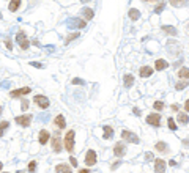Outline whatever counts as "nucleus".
<instances>
[{
    "instance_id": "obj_43",
    "label": "nucleus",
    "mask_w": 189,
    "mask_h": 173,
    "mask_svg": "<svg viewBox=\"0 0 189 173\" xmlns=\"http://www.w3.org/2000/svg\"><path fill=\"white\" fill-rule=\"evenodd\" d=\"M184 109H186V110H187V112H189V99H187V101H186V102H184Z\"/></svg>"
},
{
    "instance_id": "obj_17",
    "label": "nucleus",
    "mask_w": 189,
    "mask_h": 173,
    "mask_svg": "<svg viewBox=\"0 0 189 173\" xmlns=\"http://www.w3.org/2000/svg\"><path fill=\"white\" fill-rule=\"evenodd\" d=\"M162 32H165V33L170 35V36H176V35H178L176 29H175V27H170V25H164V27H162Z\"/></svg>"
},
{
    "instance_id": "obj_4",
    "label": "nucleus",
    "mask_w": 189,
    "mask_h": 173,
    "mask_svg": "<svg viewBox=\"0 0 189 173\" xmlns=\"http://www.w3.org/2000/svg\"><path fill=\"white\" fill-rule=\"evenodd\" d=\"M122 137H123L126 142H129V143H139V137H137L136 134L129 132V131H123V132H122Z\"/></svg>"
},
{
    "instance_id": "obj_14",
    "label": "nucleus",
    "mask_w": 189,
    "mask_h": 173,
    "mask_svg": "<svg viewBox=\"0 0 189 173\" xmlns=\"http://www.w3.org/2000/svg\"><path fill=\"white\" fill-rule=\"evenodd\" d=\"M167 66H169V63H167L165 60H161V58H158L156 63H154V68H156L158 71H162V69H165Z\"/></svg>"
},
{
    "instance_id": "obj_7",
    "label": "nucleus",
    "mask_w": 189,
    "mask_h": 173,
    "mask_svg": "<svg viewBox=\"0 0 189 173\" xmlns=\"http://www.w3.org/2000/svg\"><path fill=\"white\" fill-rule=\"evenodd\" d=\"M147 123L151 124V126H159V124H161V116H159V113H150V115L147 116Z\"/></svg>"
},
{
    "instance_id": "obj_9",
    "label": "nucleus",
    "mask_w": 189,
    "mask_h": 173,
    "mask_svg": "<svg viewBox=\"0 0 189 173\" xmlns=\"http://www.w3.org/2000/svg\"><path fill=\"white\" fill-rule=\"evenodd\" d=\"M30 121H32V115H22V116L16 118V123L21 124V126H24V127H27L30 124Z\"/></svg>"
},
{
    "instance_id": "obj_46",
    "label": "nucleus",
    "mask_w": 189,
    "mask_h": 173,
    "mask_svg": "<svg viewBox=\"0 0 189 173\" xmlns=\"http://www.w3.org/2000/svg\"><path fill=\"white\" fill-rule=\"evenodd\" d=\"M80 2H82V3H87V2H90V0H80Z\"/></svg>"
},
{
    "instance_id": "obj_18",
    "label": "nucleus",
    "mask_w": 189,
    "mask_h": 173,
    "mask_svg": "<svg viewBox=\"0 0 189 173\" xmlns=\"http://www.w3.org/2000/svg\"><path fill=\"white\" fill-rule=\"evenodd\" d=\"M55 124H57L60 129H65V127H66V121H65V116H63V115H57V118H55Z\"/></svg>"
},
{
    "instance_id": "obj_33",
    "label": "nucleus",
    "mask_w": 189,
    "mask_h": 173,
    "mask_svg": "<svg viewBox=\"0 0 189 173\" xmlns=\"http://www.w3.org/2000/svg\"><path fill=\"white\" fill-rule=\"evenodd\" d=\"M73 84H74V85H84L85 82H84L82 79H77V77H76V79H73Z\"/></svg>"
},
{
    "instance_id": "obj_34",
    "label": "nucleus",
    "mask_w": 189,
    "mask_h": 173,
    "mask_svg": "<svg viewBox=\"0 0 189 173\" xmlns=\"http://www.w3.org/2000/svg\"><path fill=\"white\" fill-rule=\"evenodd\" d=\"M35 168H36V162L32 160V162L29 164V170H30V171H35Z\"/></svg>"
},
{
    "instance_id": "obj_38",
    "label": "nucleus",
    "mask_w": 189,
    "mask_h": 173,
    "mask_svg": "<svg viewBox=\"0 0 189 173\" xmlns=\"http://www.w3.org/2000/svg\"><path fill=\"white\" fill-rule=\"evenodd\" d=\"M30 65H32V66H35V68H43V65H41V63H36V62H32Z\"/></svg>"
},
{
    "instance_id": "obj_8",
    "label": "nucleus",
    "mask_w": 189,
    "mask_h": 173,
    "mask_svg": "<svg viewBox=\"0 0 189 173\" xmlns=\"http://www.w3.org/2000/svg\"><path fill=\"white\" fill-rule=\"evenodd\" d=\"M125 153H126V148H125V145L123 143H115V146H114V154L117 156V157H123L125 156Z\"/></svg>"
},
{
    "instance_id": "obj_16",
    "label": "nucleus",
    "mask_w": 189,
    "mask_h": 173,
    "mask_svg": "<svg viewBox=\"0 0 189 173\" xmlns=\"http://www.w3.org/2000/svg\"><path fill=\"white\" fill-rule=\"evenodd\" d=\"M55 171H57V173H71V168H69V165H66V164H60V165L55 167Z\"/></svg>"
},
{
    "instance_id": "obj_25",
    "label": "nucleus",
    "mask_w": 189,
    "mask_h": 173,
    "mask_svg": "<svg viewBox=\"0 0 189 173\" xmlns=\"http://www.w3.org/2000/svg\"><path fill=\"white\" fill-rule=\"evenodd\" d=\"M167 46H169V47H167V49H169V52H170V51L180 52V47H178L180 44H178V43H170V41H169V43H167Z\"/></svg>"
},
{
    "instance_id": "obj_31",
    "label": "nucleus",
    "mask_w": 189,
    "mask_h": 173,
    "mask_svg": "<svg viewBox=\"0 0 189 173\" xmlns=\"http://www.w3.org/2000/svg\"><path fill=\"white\" fill-rule=\"evenodd\" d=\"M76 38H79V33H73V35H68V36H66V40H65V43L68 44L69 41H73V40H76Z\"/></svg>"
},
{
    "instance_id": "obj_6",
    "label": "nucleus",
    "mask_w": 189,
    "mask_h": 173,
    "mask_svg": "<svg viewBox=\"0 0 189 173\" xmlns=\"http://www.w3.org/2000/svg\"><path fill=\"white\" fill-rule=\"evenodd\" d=\"M35 104H38L41 109H47L49 107V99L46 98V96H41V95H38V96H35Z\"/></svg>"
},
{
    "instance_id": "obj_12",
    "label": "nucleus",
    "mask_w": 189,
    "mask_h": 173,
    "mask_svg": "<svg viewBox=\"0 0 189 173\" xmlns=\"http://www.w3.org/2000/svg\"><path fill=\"white\" fill-rule=\"evenodd\" d=\"M52 149H54V151H57V153H60V151H62V143H60V137H58V134L52 138Z\"/></svg>"
},
{
    "instance_id": "obj_22",
    "label": "nucleus",
    "mask_w": 189,
    "mask_h": 173,
    "mask_svg": "<svg viewBox=\"0 0 189 173\" xmlns=\"http://www.w3.org/2000/svg\"><path fill=\"white\" fill-rule=\"evenodd\" d=\"M178 76L181 79H189V68H180L178 69Z\"/></svg>"
},
{
    "instance_id": "obj_10",
    "label": "nucleus",
    "mask_w": 189,
    "mask_h": 173,
    "mask_svg": "<svg viewBox=\"0 0 189 173\" xmlns=\"http://www.w3.org/2000/svg\"><path fill=\"white\" fill-rule=\"evenodd\" d=\"M154 173H165V162L162 159H156L154 164Z\"/></svg>"
},
{
    "instance_id": "obj_28",
    "label": "nucleus",
    "mask_w": 189,
    "mask_h": 173,
    "mask_svg": "<svg viewBox=\"0 0 189 173\" xmlns=\"http://www.w3.org/2000/svg\"><path fill=\"white\" fill-rule=\"evenodd\" d=\"M156 149L161 151V153H165V151H167V145H165L164 142H158V143H156Z\"/></svg>"
},
{
    "instance_id": "obj_39",
    "label": "nucleus",
    "mask_w": 189,
    "mask_h": 173,
    "mask_svg": "<svg viewBox=\"0 0 189 173\" xmlns=\"http://www.w3.org/2000/svg\"><path fill=\"white\" fill-rule=\"evenodd\" d=\"M29 107V101H22V110H27Z\"/></svg>"
},
{
    "instance_id": "obj_47",
    "label": "nucleus",
    "mask_w": 189,
    "mask_h": 173,
    "mask_svg": "<svg viewBox=\"0 0 189 173\" xmlns=\"http://www.w3.org/2000/svg\"><path fill=\"white\" fill-rule=\"evenodd\" d=\"M143 2H154V0H143Z\"/></svg>"
},
{
    "instance_id": "obj_13",
    "label": "nucleus",
    "mask_w": 189,
    "mask_h": 173,
    "mask_svg": "<svg viewBox=\"0 0 189 173\" xmlns=\"http://www.w3.org/2000/svg\"><path fill=\"white\" fill-rule=\"evenodd\" d=\"M82 14H84V19L85 21H91L93 16H94V11L91 8H82Z\"/></svg>"
},
{
    "instance_id": "obj_40",
    "label": "nucleus",
    "mask_w": 189,
    "mask_h": 173,
    "mask_svg": "<svg viewBox=\"0 0 189 173\" xmlns=\"http://www.w3.org/2000/svg\"><path fill=\"white\" fill-rule=\"evenodd\" d=\"M8 127V121H2V132Z\"/></svg>"
},
{
    "instance_id": "obj_19",
    "label": "nucleus",
    "mask_w": 189,
    "mask_h": 173,
    "mask_svg": "<svg viewBox=\"0 0 189 173\" xmlns=\"http://www.w3.org/2000/svg\"><path fill=\"white\" fill-rule=\"evenodd\" d=\"M153 74V69L150 68V66H143V68H140V77H150Z\"/></svg>"
},
{
    "instance_id": "obj_26",
    "label": "nucleus",
    "mask_w": 189,
    "mask_h": 173,
    "mask_svg": "<svg viewBox=\"0 0 189 173\" xmlns=\"http://www.w3.org/2000/svg\"><path fill=\"white\" fill-rule=\"evenodd\" d=\"M178 121L181 123V124H187V121H189V118H187V115L186 113H178Z\"/></svg>"
},
{
    "instance_id": "obj_45",
    "label": "nucleus",
    "mask_w": 189,
    "mask_h": 173,
    "mask_svg": "<svg viewBox=\"0 0 189 173\" xmlns=\"http://www.w3.org/2000/svg\"><path fill=\"white\" fill-rule=\"evenodd\" d=\"M79 173H90V170H87V168H84V170H80Z\"/></svg>"
},
{
    "instance_id": "obj_29",
    "label": "nucleus",
    "mask_w": 189,
    "mask_h": 173,
    "mask_svg": "<svg viewBox=\"0 0 189 173\" xmlns=\"http://www.w3.org/2000/svg\"><path fill=\"white\" fill-rule=\"evenodd\" d=\"M186 87H187V82H186V80H180V82H176V85H175L176 90H184Z\"/></svg>"
},
{
    "instance_id": "obj_37",
    "label": "nucleus",
    "mask_w": 189,
    "mask_h": 173,
    "mask_svg": "<svg viewBox=\"0 0 189 173\" xmlns=\"http://www.w3.org/2000/svg\"><path fill=\"white\" fill-rule=\"evenodd\" d=\"M5 46H7V49H13V46H11V41H10V40H5Z\"/></svg>"
},
{
    "instance_id": "obj_41",
    "label": "nucleus",
    "mask_w": 189,
    "mask_h": 173,
    "mask_svg": "<svg viewBox=\"0 0 189 173\" xmlns=\"http://www.w3.org/2000/svg\"><path fill=\"white\" fill-rule=\"evenodd\" d=\"M145 157H147V160H151V159H153V154H151V153H147Z\"/></svg>"
},
{
    "instance_id": "obj_21",
    "label": "nucleus",
    "mask_w": 189,
    "mask_h": 173,
    "mask_svg": "<svg viewBox=\"0 0 189 173\" xmlns=\"http://www.w3.org/2000/svg\"><path fill=\"white\" fill-rule=\"evenodd\" d=\"M103 131H104V138H112L114 137V129L111 126H104Z\"/></svg>"
},
{
    "instance_id": "obj_36",
    "label": "nucleus",
    "mask_w": 189,
    "mask_h": 173,
    "mask_svg": "<svg viewBox=\"0 0 189 173\" xmlns=\"http://www.w3.org/2000/svg\"><path fill=\"white\" fill-rule=\"evenodd\" d=\"M162 8H164V5H162V3H161V5H158V7L154 8V13H161V11H162Z\"/></svg>"
},
{
    "instance_id": "obj_2",
    "label": "nucleus",
    "mask_w": 189,
    "mask_h": 173,
    "mask_svg": "<svg viewBox=\"0 0 189 173\" xmlns=\"http://www.w3.org/2000/svg\"><path fill=\"white\" fill-rule=\"evenodd\" d=\"M85 25H87L85 19H79V18L68 19V27L69 29H85Z\"/></svg>"
},
{
    "instance_id": "obj_20",
    "label": "nucleus",
    "mask_w": 189,
    "mask_h": 173,
    "mask_svg": "<svg viewBox=\"0 0 189 173\" xmlns=\"http://www.w3.org/2000/svg\"><path fill=\"white\" fill-rule=\"evenodd\" d=\"M128 16H129L132 21H137V19L140 18V13H139V10H136V8H131V10H129V13H128Z\"/></svg>"
},
{
    "instance_id": "obj_5",
    "label": "nucleus",
    "mask_w": 189,
    "mask_h": 173,
    "mask_svg": "<svg viewBox=\"0 0 189 173\" xmlns=\"http://www.w3.org/2000/svg\"><path fill=\"white\" fill-rule=\"evenodd\" d=\"M96 153H94L93 149H88L87 151V156H85V164L87 165H94V164H96Z\"/></svg>"
},
{
    "instance_id": "obj_35",
    "label": "nucleus",
    "mask_w": 189,
    "mask_h": 173,
    "mask_svg": "<svg viewBox=\"0 0 189 173\" xmlns=\"http://www.w3.org/2000/svg\"><path fill=\"white\" fill-rule=\"evenodd\" d=\"M49 118V113H40L38 115V120H47Z\"/></svg>"
},
{
    "instance_id": "obj_30",
    "label": "nucleus",
    "mask_w": 189,
    "mask_h": 173,
    "mask_svg": "<svg viewBox=\"0 0 189 173\" xmlns=\"http://www.w3.org/2000/svg\"><path fill=\"white\" fill-rule=\"evenodd\" d=\"M153 109H154V110H162V109H164V102H162V101H156V102L153 104Z\"/></svg>"
},
{
    "instance_id": "obj_27",
    "label": "nucleus",
    "mask_w": 189,
    "mask_h": 173,
    "mask_svg": "<svg viewBox=\"0 0 189 173\" xmlns=\"http://www.w3.org/2000/svg\"><path fill=\"white\" fill-rule=\"evenodd\" d=\"M172 7H183L186 5V0H169Z\"/></svg>"
},
{
    "instance_id": "obj_3",
    "label": "nucleus",
    "mask_w": 189,
    "mask_h": 173,
    "mask_svg": "<svg viewBox=\"0 0 189 173\" xmlns=\"http://www.w3.org/2000/svg\"><path fill=\"white\" fill-rule=\"evenodd\" d=\"M16 40H18V43H19V46H21L22 49H29L30 43H29V40H27V36H25L24 32H19L18 36H16Z\"/></svg>"
},
{
    "instance_id": "obj_42",
    "label": "nucleus",
    "mask_w": 189,
    "mask_h": 173,
    "mask_svg": "<svg viewBox=\"0 0 189 173\" xmlns=\"http://www.w3.org/2000/svg\"><path fill=\"white\" fill-rule=\"evenodd\" d=\"M69 159H71V164H73V167H76V165H77V160H76L74 157H69Z\"/></svg>"
},
{
    "instance_id": "obj_11",
    "label": "nucleus",
    "mask_w": 189,
    "mask_h": 173,
    "mask_svg": "<svg viewBox=\"0 0 189 173\" xmlns=\"http://www.w3.org/2000/svg\"><path fill=\"white\" fill-rule=\"evenodd\" d=\"M29 93H30V87H24V88L11 91V98H19L21 95H29Z\"/></svg>"
},
{
    "instance_id": "obj_1",
    "label": "nucleus",
    "mask_w": 189,
    "mask_h": 173,
    "mask_svg": "<svg viewBox=\"0 0 189 173\" xmlns=\"http://www.w3.org/2000/svg\"><path fill=\"white\" fill-rule=\"evenodd\" d=\"M74 135H76L74 131H69L65 134V148L69 153H73V149H74Z\"/></svg>"
},
{
    "instance_id": "obj_15",
    "label": "nucleus",
    "mask_w": 189,
    "mask_h": 173,
    "mask_svg": "<svg viewBox=\"0 0 189 173\" xmlns=\"http://www.w3.org/2000/svg\"><path fill=\"white\" fill-rule=\"evenodd\" d=\"M49 137H51V134H49L47 131H41V132H40V138H38V140H40V143H41V145H46V143H47V140H49Z\"/></svg>"
},
{
    "instance_id": "obj_23",
    "label": "nucleus",
    "mask_w": 189,
    "mask_h": 173,
    "mask_svg": "<svg viewBox=\"0 0 189 173\" xmlns=\"http://www.w3.org/2000/svg\"><path fill=\"white\" fill-rule=\"evenodd\" d=\"M123 82H125V87H131V85L134 84V77H132L131 74H126L125 79H123Z\"/></svg>"
},
{
    "instance_id": "obj_44",
    "label": "nucleus",
    "mask_w": 189,
    "mask_h": 173,
    "mask_svg": "<svg viewBox=\"0 0 189 173\" xmlns=\"http://www.w3.org/2000/svg\"><path fill=\"white\" fill-rule=\"evenodd\" d=\"M2 87H3V88H8V87H10V82H3V85H2Z\"/></svg>"
},
{
    "instance_id": "obj_32",
    "label": "nucleus",
    "mask_w": 189,
    "mask_h": 173,
    "mask_svg": "<svg viewBox=\"0 0 189 173\" xmlns=\"http://www.w3.org/2000/svg\"><path fill=\"white\" fill-rule=\"evenodd\" d=\"M167 124H169V127H170L172 131H175V129H176V124H175V121H173L172 118H169V120H167Z\"/></svg>"
},
{
    "instance_id": "obj_24",
    "label": "nucleus",
    "mask_w": 189,
    "mask_h": 173,
    "mask_svg": "<svg viewBox=\"0 0 189 173\" xmlns=\"http://www.w3.org/2000/svg\"><path fill=\"white\" fill-rule=\"evenodd\" d=\"M19 5H21V0H11V3H10V11H16L18 8H19Z\"/></svg>"
}]
</instances>
